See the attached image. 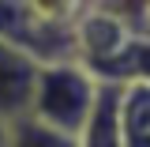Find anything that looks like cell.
<instances>
[{"mask_svg":"<svg viewBox=\"0 0 150 147\" xmlns=\"http://www.w3.org/2000/svg\"><path fill=\"white\" fill-rule=\"evenodd\" d=\"M75 8H49V4H0V38L26 53L38 68L45 64H71L79 60Z\"/></svg>","mask_w":150,"mask_h":147,"instance_id":"obj_1","label":"cell"},{"mask_svg":"<svg viewBox=\"0 0 150 147\" xmlns=\"http://www.w3.org/2000/svg\"><path fill=\"white\" fill-rule=\"evenodd\" d=\"M94 98H98V79L86 64H79V60L45 64V68H38L30 121L79 140V132L94 110Z\"/></svg>","mask_w":150,"mask_h":147,"instance_id":"obj_2","label":"cell"},{"mask_svg":"<svg viewBox=\"0 0 150 147\" xmlns=\"http://www.w3.org/2000/svg\"><path fill=\"white\" fill-rule=\"evenodd\" d=\"M34 83H38V64L0 38V121L4 125L30 117Z\"/></svg>","mask_w":150,"mask_h":147,"instance_id":"obj_3","label":"cell"},{"mask_svg":"<svg viewBox=\"0 0 150 147\" xmlns=\"http://www.w3.org/2000/svg\"><path fill=\"white\" fill-rule=\"evenodd\" d=\"M120 83H101L98 79V98L79 132V147H124V117H120Z\"/></svg>","mask_w":150,"mask_h":147,"instance_id":"obj_4","label":"cell"},{"mask_svg":"<svg viewBox=\"0 0 150 147\" xmlns=\"http://www.w3.org/2000/svg\"><path fill=\"white\" fill-rule=\"evenodd\" d=\"M124 147H150V83H128L120 98Z\"/></svg>","mask_w":150,"mask_h":147,"instance_id":"obj_5","label":"cell"},{"mask_svg":"<svg viewBox=\"0 0 150 147\" xmlns=\"http://www.w3.org/2000/svg\"><path fill=\"white\" fill-rule=\"evenodd\" d=\"M8 147H79L75 136H64V132H53L38 121H15L8 128Z\"/></svg>","mask_w":150,"mask_h":147,"instance_id":"obj_6","label":"cell"},{"mask_svg":"<svg viewBox=\"0 0 150 147\" xmlns=\"http://www.w3.org/2000/svg\"><path fill=\"white\" fill-rule=\"evenodd\" d=\"M8 128H11V125H4V121H0V147H8Z\"/></svg>","mask_w":150,"mask_h":147,"instance_id":"obj_7","label":"cell"}]
</instances>
